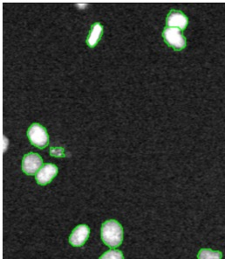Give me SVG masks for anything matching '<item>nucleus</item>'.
Segmentation results:
<instances>
[{"label": "nucleus", "instance_id": "obj_6", "mask_svg": "<svg viewBox=\"0 0 225 259\" xmlns=\"http://www.w3.org/2000/svg\"><path fill=\"white\" fill-rule=\"evenodd\" d=\"M58 174V167L52 164H45L43 165L39 172H37L35 179L38 184L45 186L55 178Z\"/></svg>", "mask_w": 225, "mask_h": 259}, {"label": "nucleus", "instance_id": "obj_11", "mask_svg": "<svg viewBox=\"0 0 225 259\" xmlns=\"http://www.w3.org/2000/svg\"><path fill=\"white\" fill-rule=\"evenodd\" d=\"M50 153L53 157H65L64 150L63 148H59V147H51L50 150Z\"/></svg>", "mask_w": 225, "mask_h": 259}, {"label": "nucleus", "instance_id": "obj_5", "mask_svg": "<svg viewBox=\"0 0 225 259\" xmlns=\"http://www.w3.org/2000/svg\"><path fill=\"white\" fill-rule=\"evenodd\" d=\"M90 235V229L87 225L81 224L74 228L69 237V243L74 247L83 246Z\"/></svg>", "mask_w": 225, "mask_h": 259}, {"label": "nucleus", "instance_id": "obj_7", "mask_svg": "<svg viewBox=\"0 0 225 259\" xmlns=\"http://www.w3.org/2000/svg\"><path fill=\"white\" fill-rule=\"evenodd\" d=\"M188 18L180 11L171 10L166 20L167 27H175L180 30H184L188 26Z\"/></svg>", "mask_w": 225, "mask_h": 259}, {"label": "nucleus", "instance_id": "obj_10", "mask_svg": "<svg viewBox=\"0 0 225 259\" xmlns=\"http://www.w3.org/2000/svg\"><path fill=\"white\" fill-rule=\"evenodd\" d=\"M100 259H124V256L119 249H111L104 253Z\"/></svg>", "mask_w": 225, "mask_h": 259}, {"label": "nucleus", "instance_id": "obj_8", "mask_svg": "<svg viewBox=\"0 0 225 259\" xmlns=\"http://www.w3.org/2000/svg\"><path fill=\"white\" fill-rule=\"evenodd\" d=\"M103 34V26L100 23H94L91 26L90 32L87 37V44L90 48H94L101 39Z\"/></svg>", "mask_w": 225, "mask_h": 259}, {"label": "nucleus", "instance_id": "obj_4", "mask_svg": "<svg viewBox=\"0 0 225 259\" xmlns=\"http://www.w3.org/2000/svg\"><path fill=\"white\" fill-rule=\"evenodd\" d=\"M43 164L42 158L39 154L30 152L24 156L22 160V170L27 175H37Z\"/></svg>", "mask_w": 225, "mask_h": 259}, {"label": "nucleus", "instance_id": "obj_1", "mask_svg": "<svg viewBox=\"0 0 225 259\" xmlns=\"http://www.w3.org/2000/svg\"><path fill=\"white\" fill-rule=\"evenodd\" d=\"M100 236L103 243L111 249L119 247L123 241V226L116 220L106 221L101 226Z\"/></svg>", "mask_w": 225, "mask_h": 259}, {"label": "nucleus", "instance_id": "obj_3", "mask_svg": "<svg viewBox=\"0 0 225 259\" xmlns=\"http://www.w3.org/2000/svg\"><path fill=\"white\" fill-rule=\"evenodd\" d=\"M165 42L177 51H180L186 47V39L182 30L175 27H166L162 32Z\"/></svg>", "mask_w": 225, "mask_h": 259}, {"label": "nucleus", "instance_id": "obj_9", "mask_svg": "<svg viewBox=\"0 0 225 259\" xmlns=\"http://www.w3.org/2000/svg\"><path fill=\"white\" fill-rule=\"evenodd\" d=\"M222 253L221 251H214L212 249H203L197 254L198 259H222Z\"/></svg>", "mask_w": 225, "mask_h": 259}, {"label": "nucleus", "instance_id": "obj_2", "mask_svg": "<svg viewBox=\"0 0 225 259\" xmlns=\"http://www.w3.org/2000/svg\"><path fill=\"white\" fill-rule=\"evenodd\" d=\"M27 137L30 142L39 149L45 148L48 146L49 137L45 127L39 123H32L27 131Z\"/></svg>", "mask_w": 225, "mask_h": 259}]
</instances>
